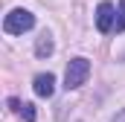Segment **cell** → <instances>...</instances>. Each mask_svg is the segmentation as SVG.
<instances>
[{"instance_id": "obj_1", "label": "cell", "mask_w": 125, "mask_h": 122, "mask_svg": "<svg viewBox=\"0 0 125 122\" xmlns=\"http://www.w3.org/2000/svg\"><path fill=\"white\" fill-rule=\"evenodd\" d=\"M35 26V15L29 9H12L6 18H3V32L6 35H23Z\"/></svg>"}, {"instance_id": "obj_2", "label": "cell", "mask_w": 125, "mask_h": 122, "mask_svg": "<svg viewBox=\"0 0 125 122\" xmlns=\"http://www.w3.org/2000/svg\"><path fill=\"white\" fill-rule=\"evenodd\" d=\"M87 76H90V61L87 58H73L67 64V73H64V87L67 90H76V87H82L84 81H87Z\"/></svg>"}, {"instance_id": "obj_3", "label": "cell", "mask_w": 125, "mask_h": 122, "mask_svg": "<svg viewBox=\"0 0 125 122\" xmlns=\"http://www.w3.org/2000/svg\"><path fill=\"white\" fill-rule=\"evenodd\" d=\"M96 26H99V32H114L116 29V9H114V3L102 0L96 6Z\"/></svg>"}, {"instance_id": "obj_4", "label": "cell", "mask_w": 125, "mask_h": 122, "mask_svg": "<svg viewBox=\"0 0 125 122\" xmlns=\"http://www.w3.org/2000/svg\"><path fill=\"white\" fill-rule=\"evenodd\" d=\"M32 90H35V96L50 99V96L55 93V76H52V73H38L35 81H32Z\"/></svg>"}, {"instance_id": "obj_5", "label": "cell", "mask_w": 125, "mask_h": 122, "mask_svg": "<svg viewBox=\"0 0 125 122\" xmlns=\"http://www.w3.org/2000/svg\"><path fill=\"white\" fill-rule=\"evenodd\" d=\"M9 108H15V111H18V116H21L23 122H35V119H38V111H35V105H32V102L9 99Z\"/></svg>"}, {"instance_id": "obj_6", "label": "cell", "mask_w": 125, "mask_h": 122, "mask_svg": "<svg viewBox=\"0 0 125 122\" xmlns=\"http://www.w3.org/2000/svg\"><path fill=\"white\" fill-rule=\"evenodd\" d=\"M35 55H38V58L52 55V38H50V32H44V35L35 41Z\"/></svg>"}, {"instance_id": "obj_7", "label": "cell", "mask_w": 125, "mask_h": 122, "mask_svg": "<svg viewBox=\"0 0 125 122\" xmlns=\"http://www.w3.org/2000/svg\"><path fill=\"white\" fill-rule=\"evenodd\" d=\"M116 32H125V0H119V12H116Z\"/></svg>"}, {"instance_id": "obj_8", "label": "cell", "mask_w": 125, "mask_h": 122, "mask_svg": "<svg viewBox=\"0 0 125 122\" xmlns=\"http://www.w3.org/2000/svg\"><path fill=\"white\" fill-rule=\"evenodd\" d=\"M114 122H125V111H122V113H116V119H114Z\"/></svg>"}]
</instances>
